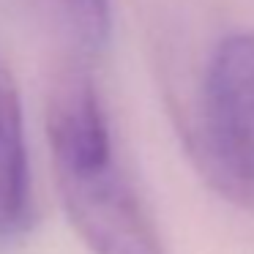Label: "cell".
Listing matches in <instances>:
<instances>
[{
    "mask_svg": "<svg viewBox=\"0 0 254 254\" xmlns=\"http://www.w3.org/2000/svg\"><path fill=\"white\" fill-rule=\"evenodd\" d=\"M58 3L63 8L68 28L82 41V47L101 50L110 41V28H112L110 0H58Z\"/></svg>",
    "mask_w": 254,
    "mask_h": 254,
    "instance_id": "277c9868",
    "label": "cell"
},
{
    "mask_svg": "<svg viewBox=\"0 0 254 254\" xmlns=\"http://www.w3.org/2000/svg\"><path fill=\"white\" fill-rule=\"evenodd\" d=\"M189 150L219 197L254 208V33L227 36L216 47Z\"/></svg>",
    "mask_w": 254,
    "mask_h": 254,
    "instance_id": "7a4b0ae2",
    "label": "cell"
},
{
    "mask_svg": "<svg viewBox=\"0 0 254 254\" xmlns=\"http://www.w3.org/2000/svg\"><path fill=\"white\" fill-rule=\"evenodd\" d=\"M61 202L90 254H167L153 216L121 167L96 85L68 82L47 99Z\"/></svg>",
    "mask_w": 254,
    "mask_h": 254,
    "instance_id": "6da1fadb",
    "label": "cell"
},
{
    "mask_svg": "<svg viewBox=\"0 0 254 254\" xmlns=\"http://www.w3.org/2000/svg\"><path fill=\"white\" fill-rule=\"evenodd\" d=\"M33 221L28 142L19 88L0 55V243L25 235Z\"/></svg>",
    "mask_w": 254,
    "mask_h": 254,
    "instance_id": "3957f363",
    "label": "cell"
}]
</instances>
